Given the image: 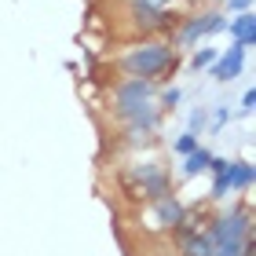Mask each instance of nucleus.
Listing matches in <instances>:
<instances>
[{"mask_svg": "<svg viewBox=\"0 0 256 256\" xmlns=\"http://www.w3.org/2000/svg\"><path fill=\"white\" fill-rule=\"evenodd\" d=\"M252 110H256V92L246 88V92H242V102H238V114H242V118H252Z\"/></svg>", "mask_w": 256, "mask_h": 256, "instance_id": "obj_19", "label": "nucleus"}, {"mask_svg": "<svg viewBox=\"0 0 256 256\" xmlns=\"http://www.w3.org/2000/svg\"><path fill=\"white\" fill-rule=\"evenodd\" d=\"M194 146H202V136H194V132H187V128H183V132L172 139V154L176 158H183V154H190Z\"/></svg>", "mask_w": 256, "mask_h": 256, "instance_id": "obj_16", "label": "nucleus"}, {"mask_svg": "<svg viewBox=\"0 0 256 256\" xmlns=\"http://www.w3.org/2000/svg\"><path fill=\"white\" fill-rule=\"evenodd\" d=\"M230 194V183H227V172H220V176H212V187H208V202H227Z\"/></svg>", "mask_w": 256, "mask_h": 256, "instance_id": "obj_18", "label": "nucleus"}, {"mask_svg": "<svg viewBox=\"0 0 256 256\" xmlns=\"http://www.w3.org/2000/svg\"><path fill=\"white\" fill-rule=\"evenodd\" d=\"M227 37L234 44H246L252 52L256 48V11H238V15H227Z\"/></svg>", "mask_w": 256, "mask_h": 256, "instance_id": "obj_8", "label": "nucleus"}, {"mask_svg": "<svg viewBox=\"0 0 256 256\" xmlns=\"http://www.w3.org/2000/svg\"><path fill=\"white\" fill-rule=\"evenodd\" d=\"M146 216H150V227H154V230H165V234H172V230H176V224L187 216V205H183L176 194H165V198H158V202L146 205Z\"/></svg>", "mask_w": 256, "mask_h": 256, "instance_id": "obj_7", "label": "nucleus"}, {"mask_svg": "<svg viewBox=\"0 0 256 256\" xmlns=\"http://www.w3.org/2000/svg\"><path fill=\"white\" fill-rule=\"evenodd\" d=\"M176 249H180V256H212V238H208L205 227H198L187 238L176 242Z\"/></svg>", "mask_w": 256, "mask_h": 256, "instance_id": "obj_12", "label": "nucleus"}, {"mask_svg": "<svg viewBox=\"0 0 256 256\" xmlns=\"http://www.w3.org/2000/svg\"><path fill=\"white\" fill-rule=\"evenodd\" d=\"M227 183H230V194H249L252 183H256V165L249 158H238L227 165Z\"/></svg>", "mask_w": 256, "mask_h": 256, "instance_id": "obj_10", "label": "nucleus"}, {"mask_svg": "<svg viewBox=\"0 0 256 256\" xmlns=\"http://www.w3.org/2000/svg\"><path fill=\"white\" fill-rule=\"evenodd\" d=\"M180 66H183V55L172 48L168 37H136L114 59V70L121 77H146L158 84H168L180 74Z\"/></svg>", "mask_w": 256, "mask_h": 256, "instance_id": "obj_1", "label": "nucleus"}, {"mask_svg": "<svg viewBox=\"0 0 256 256\" xmlns=\"http://www.w3.org/2000/svg\"><path fill=\"white\" fill-rule=\"evenodd\" d=\"M121 190L139 205H150V202H158V198H165V194H176L168 165L154 154L121 165Z\"/></svg>", "mask_w": 256, "mask_h": 256, "instance_id": "obj_3", "label": "nucleus"}, {"mask_svg": "<svg viewBox=\"0 0 256 256\" xmlns=\"http://www.w3.org/2000/svg\"><path fill=\"white\" fill-rule=\"evenodd\" d=\"M202 4H220V0H202Z\"/></svg>", "mask_w": 256, "mask_h": 256, "instance_id": "obj_22", "label": "nucleus"}, {"mask_svg": "<svg viewBox=\"0 0 256 256\" xmlns=\"http://www.w3.org/2000/svg\"><path fill=\"white\" fill-rule=\"evenodd\" d=\"M208 161H212V150H208V146H194L190 154L180 158L176 176H180V180H194V176H202V172L208 168Z\"/></svg>", "mask_w": 256, "mask_h": 256, "instance_id": "obj_11", "label": "nucleus"}, {"mask_svg": "<svg viewBox=\"0 0 256 256\" xmlns=\"http://www.w3.org/2000/svg\"><path fill=\"white\" fill-rule=\"evenodd\" d=\"M158 80H146V77H118L106 92V110L110 118H118V114H124L128 106H136V102H146L158 96Z\"/></svg>", "mask_w": 256, "mask_h": 256, "instance_id": "obj_5", "label": "nucleus"}, {"mask_svg": "<svg viewBox=\"0 0 256 256\" xmlns=\"http://www.w3.org/2000/svg\"><path fill=\"white\" fill-rule=\"evenodd\" d=\"M246 59H249V48H246V44H234V40H230V48H220L216 62L208 66L205 74L212 77L216 84H234V80L246 74Z\"/></svg>", "mask_w": 256, "mask_h": 256, "instance_id": "obj_6", "label": "nucleus"}, {"mask_svg": "<svg viewBox=\"0 0 256 256\" xmlns=\"http://www.w3.org/2000/svg\"><path fill=\"white\" fill-rule=\"evenodd\" d=\"M154 99H158V106L165 110V118H168V114H176V110L183 106V88L168 80V84H161V88H158V96H154Z\"/></svg>", "mask_w": 256, "mask_h": 256, "instance_id": "obj_14", "label": "nucleus"}, {"mask_svg": "<svg viewBox=\"0 0 256 256\" xmlns=\"http://www.w3.org/2000/svg\"><path fill=\"white\" fill-rule=\"evenodd\" d=\"M161 132H150V128H139V124H118V146L121 150H150L158 146Z\"/></svg>", "mask_w": 256, "mask_h": 256, "instance_id": "obj_9", "label": "nucleus"}, {"mask_svg": "<svg viewBox=\"0 0 256 256\" xmlns=\"http://www.w3.org/2000/svg\"><path fill=\"white\" fill-rule=\"evenodd\" d=\"M227 121H230V106H227V102H216V106H208V128H205V132L220 136L227 128Z\"/></svg>", "mask_w": 256, "mask_h": 256, "instance_id": "obj_15", "label": "nucleus"}, {"mask_svg": "<svg viewBox=\"0 0 256 256\" xmlns=\"http://www.w3.org/2000/svg\"><path fill=\"white\" fill-rule=\"evenodd\" d=\"M224 30H227V11H220L216 4H205V8H198V11L180 15L176 30L168 33V40H172V48H176L180 55H187L190 48H198V44L220 37Z\"/></svg>", "mask_w": 256, "mask_h": 256, "instance_id": "obj_4", "label": "nucleus"}, {"mask_svg": "<svg viewBox=\"0 0 256 256\" xmlns=\"http://www.w3.org/2000/svg\"><path fill=\"white\" fill-rule=\"evenodd\" d=\"M205 128H208V106H194V110L187 114V132L205 136Z\"/></svg>", "mask_w": 256, "mask_h": 256, "instance_id": "obj_17", "label": "nucleus"}, {"mask_svg": "<svg viewBox=\"0 0 256 256\" xmlns=\"http://www.w3.org/2000/svg\"><path fill=\"white\" fill-rule=\"evenodd\" d=\"M227 165H230V158H224V154H212V161H208V176H220V172H227Z\"/></svg>", "mask_w": 256, "mask_h": 256, "instance_id": "obj_21", "label": "nucleus"}, {"mask_svg": "<svg viewBox=\"0 0 256 256\" xmlns=\"http://www.w3.org/2000/svg\"><path fill=\"white\" fill-rule=\"evenodd\" d=\"M216 55H220V48H212L208 40H205V44H198V48L187 52V70H190V74H205V70L216 62Z\"/></svg>", "mask_w": 256, "mask_h": 256, "instance_id": "obj_13", "label": "nucleus"}, {"mask_svg": "<svg viewBox=\"0 0 256 256\" xmlns=\"http://www.w3.org/2000/svg\"><path fill=\"white\" fill-rule=\"evenodd\" d=\"M256 0H224V11L227 15H238V11H252Z\"/></svg>", "mask_w": 256, "mask_h": 256, "instance_id": "obj_20", "label": "nucleus"}, {"mask_svg": "<svg viewBox=\"0 0 256 256\" xmlns=\"http://www.w3.org/2000/svg\"><path fill=\"white\" fill-rule=\"evenodd\" d=\"M202 227L212 238V256H256L252 208L246 202H230L227 208L205 216Z\"/></svg>", "mask_w": 256, "mask_h": 256, "instance_id": "obj_2", "label": "nucleus"}]
</instances>
